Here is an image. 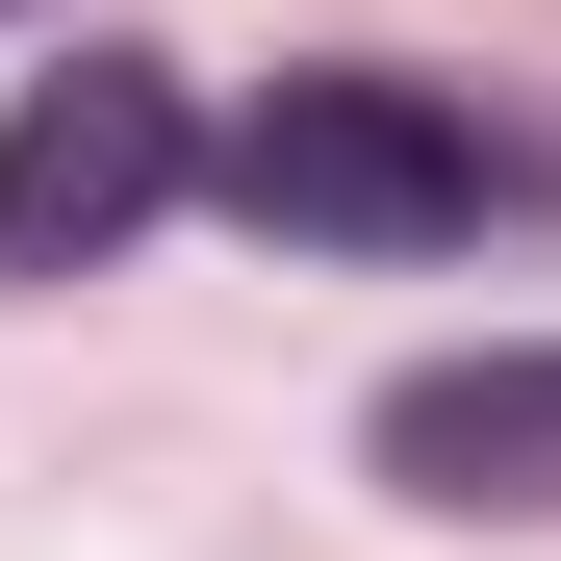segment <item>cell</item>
<instances>
[{
	"label": "cell",
	"instance_id": "cell-3",
	"mask_svg": "<svg viewBox=\"0 0 561 561\" xmlns=\"http://www.w3.org/2000/svg\"><path fill=\"white\" fill-rule=\"evenodd\" d=\"M357 485L434 511V536H561V332H485V357H409L357 409Z\"/></svg>",
	"mask_w": 561,
	"mask_h": 561
},
{
	"label": "cell",
	"instance_id": "cell-1",
	"mask_svg": "<svg viewBox=\"0 0 561 561\" xmlns=\"http://www.w3.org/2000/svg\"><path fill=\"white\" fill-rule=\"evenodd\" d=\"M205 205L280 255H485V230H561V128L434 51H307L205 128Z\"/></svg>",
	"mask_w": 561,
	"mask_h": 561
},
{
	"label": "cell",
	"instance_id": "cell-2",
	"mask_svg": "<svg viewBox=\"0 0 561 561\" xmlns=\"http://www.w3.org/2000/svg\"><path fill=\"white\" fill-rule=\"evenodd\" d=\"M179 205H205V77L77 26V51L26 77V103H0V307H51V280L153 255Z\"/></svg>",
	"mask_w": 561,
	"mask_h": 561
},
{
	"label": "cell",
	"instance_id": "cell-4",
	"mask_svg": "<svg viewBox=\"0 0 561 561\" xmlns=\"http://www.w3.org/2000/svg\"><path fill=\"white\" fill-rule=\"evenodd\" d=\"M0 26H26V0H0Z\"/></svg>",
	"mask_w": 561,
	"mask_h": 561
}]
</instances>
